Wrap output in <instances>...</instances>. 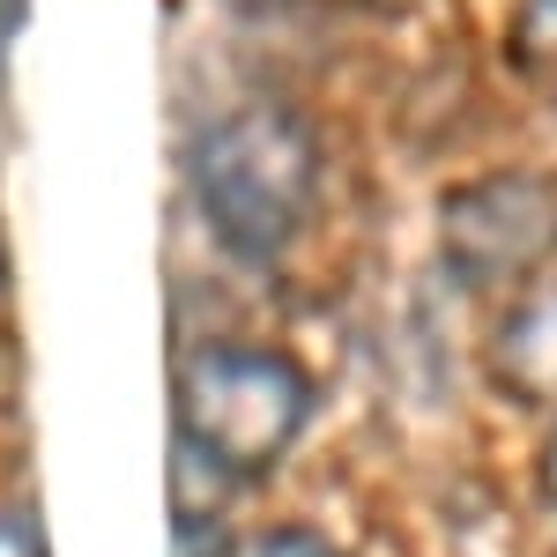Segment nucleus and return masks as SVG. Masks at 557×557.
Masks as SVG:
<instances>
[{
    "instance_id": "nucleus-2",
    "label": "nucleus",
    "mask_w": 557,
    "mask_h": 557,
    "mask_svg": "<svg viewBox=\"0 0 557 557\" xmlns=\"http://www.w3.org/2000/svg\"><path fill=\"white\" fill-rule=\"evenodd\" d=\"M312 417V380L283 349L260 343H201L178 364V446L186 461L231 475H268L298 446Z\"/></svg>"
},
{
    "instance_id": "nucleus-4",
    "label": "nucleus",
    "mask_w": 557,
    "mask_h": 557,
    "mask_svg": "<svg viewBox=\"0 0 557 557\" xmlns=\"http://www.w3.org/2000/svg\"><path fill=\"white\" fill-rule=\"evenodd\" d=\"M491 380L513 394L520 409H557V275L520 290L513 312L491 335Z\"/></svg>"
},
{
    "instance_id": "nucleus-6",
    "label": "nucleus",
    "mask_w": 557,
    "mask_h": 557,
    "mask_svg": "<svg viewBox=\"0 0 557 557\" xmlns=\"http://www.w3.org/2000/svg\"><path fill=\"white\" fill-rule=\"evenodd\" d=\"M231 557H343V550L312 528H260L246 543H231Z\"/></svg>"
},
{
    "instance_id": "nucleus-7",
    "label": "nucleus",
    "mask_w": 557,
    "mask_h": 557,
    "mask_svg": "<svg viewBox=\"0 0 557 557\" xmlns=\"http://www.w3.org/2000/svg\"><path fill=\"white\" fill-rule=\"evenodd\" d=\"M0 557H45V528L30 506H0Z\"/></svg>"
},
{
    "instance_id": "nucleus-3",
    "label": "nucleus",
    "mask_w": 557,
    "mask_h": 557,
    "mask_svg": "<svg viewBox=\"0 0 557 557\" xmlns=\"http://www.w3.org/2000/svg\"><path fill=\"white\" fill-rule=\"evenodd\" d=\"M557 253V178L491 172L438 201V260L469 290H520Z\"/></svg>"
},
{
    "instance_id": "nucleus-9",
    "label": "nucleus",
    "mask_w": 557,
    "mask_h": 557,
    "mask_svg": "<svg viewBox=\"0 0 557 557\" xmlns=\"http://www.w3.org/2000/svg\"><path fill=\"white\" fill-rule=\"evenodd\" d=\"M15 15H23V0H0V45H8V30H15Z\"/></svg>"
},
{
    "instance_id": "nucleus-8",
    "label": "nucleus",
    "mask_w": 557,
    "mask_h": 557,
    "mask_svg": "<svg viewBox=\"0 0 557 557\" xmlns=\"http://www.w3.org/2000/svg\"><path fill=\"white\" fill-rule=\"evenodd\" d=\"M543 498L557 506V431H550V446H543Z\"/></svg>"
},
{
    "instance_id": "nucleus-5",
    "label": "nucleus",
    "mask_w": 557,
    "mask_h": 557,
    "mask_svg": "<svg viewBox=\"0 0 557 557\" xmlns=\"http://www.w3.org/2000/svg\"><path fill=\"white\" fill-rule=\"evenodd\" d=\"M513 60L528 75L557 83V0H520L513 15Z\"/></svg>"
},
{
    "instance_id": "nucleus-1",
    "label": "nucleus",
    "mask_w": 557,
    "mask_h": 557,
    "mask_svg": "<svg viewBox=\"0 0 557 557\" xmlns=\"http://www.w3.org/2000/svg\"><path fill=\"white\" fill-rule=\"evenodd\" d=\"M320 141L290 104H238L194 141V201L238 260H275L312 215Z\"/></svg>"
},
{
    "instance_id": "nucleus-11",
    "label": "nucleus",
    "mask_w": 557,
    "mask_h": 557,
    "mask_svg": "<svg viewBox=\"0 0 557 557\" xmlns=\"http://www.w3.org/2000/svg\"><path fill=\"white\" fill-rule=\"evenodd\" d=\"M550 557H557V550H550Z\"/></svg>"
},
{
    "instance_id": "nucleus-10",
    "label": "nucleus",
    "mask_w": 557,
    "mask_h": 557,
    "mask_svg": "<svg viewBox=\"0 0 557 557\" xmlns=\"http://www.w3.org/2000/svg\"><path fill=\"white\" fill-rule=\"evenodd\" d=\"M0 283H8V260H0Z\"/></svg>"
}]
</instances>
